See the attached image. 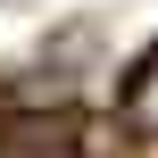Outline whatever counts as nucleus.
Listing matches in <instances>:
<instances>
[{
    "label": "nucleus",
    "instance_id": "2",
    "mask_svg": "<svg viewBox=\"0 0 158 158\" xmlns=\"http://www.w3.org/2000/svg\"><path fill=\"white\" fill-rule=\"evenodd\" d=\"M0 158H75V150H58V142H0Z\"/></svg>",
    "mask_w": 158,
    "mask_h": 158
},
{
    "label": "nucleus",
    "instance_id": "1",
    "mask_svg": "<svg viewBox=\"0 0 158 158\" xmlns=\"http://www.w3.org/2000/svg\"><path fill=\"white\" fill-rule=\"evenodd\" d=\"M125 117L158 142V58H142V67H133V83H125Z\"/></svg>",
    "mask_w": 158,
    "mask_h": 158
}]
</instances>
